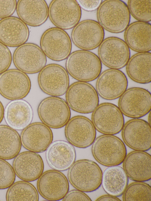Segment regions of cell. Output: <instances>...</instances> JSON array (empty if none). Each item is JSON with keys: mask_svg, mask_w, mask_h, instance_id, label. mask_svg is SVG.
Segmentation results:
<instances>
[{"mask_svg": "<svg viewBox=\"0 0 151 201\" xmlns=\"http://www.w3.org/2000/svg\"><path fill=\"white\" fill-rule=\"evenodd\" d=\"M150 113L149 117H148V123H149L150 124Z\"/></svg>", "mask_w": 151, "mask_h": 201, "instance_id": "cell-41", "label": "cell"}, {"mask_svg": "<svg viewBox=\"0 0 151 201\" xmlns=\"http://www.w3.org/2000/svg\"><path fill=\"white\" fill-rule=\"evenodd\" d=\"M6 201H38L39 194L35 187L27 181H19L13 183L6 194Z\"/></svg>", "mask_w": 151, "mask_h": 201, "instance_id": "cell-31", "label": "cell"}, {"mask_svg": "<svg viewBox=\"0 0 151 201\" xmlns=\"http://www.w3.org/2000/svg\"><path fill=\"white\" fill-rule=\"evenodd\" d=\"M16 9L19 19L32 27L42 25L48 16V6L44 0H18Z\"/></svg>", "mask_w": 151, "mask_h": 201, "instance_id": "cell-25", "label": "cell"}, {"mask_svg": "<svg viewBox=\"0 0 151 201\" xmlns=\"http://www.w3.org/2000/svg\"><path fill=\"white\" fill-rule=\"evenodd\" d=\"M4 111L3 105L0 101V123L2 121L4 117Z\"/></svg>", "mask_w": 151, "mask_h": 201, "instance_id": "cell-40", "label": "cell"}, {"mask_svg": "<svg viewBox=\"0 0 151 201\" xmlns=\"http://www.w3.org/2000/svg\"><path fill=\"white\" fill-rule=\"evenodd\" d=\"M15 174L8 162L0 158V189H6L14 182Z\"/></svg>", "mask_w": 151, "mask_h": 201, "instance_id": "cell-34", "label": "cell"}, {"mask_svg": "<svg viewBox=\"0 0 151 201\" xmlns=\"http://www.w3.org/2000/svg\"><path fill=\"white\" fill-rule=\"evenodd\" d=\"M45 158L51 168L64 171L68 169L75 162L76 151L74 147L69 143L57 140L52 143L47 149Z\"/></svg>", "mask_w": 151, "mask_h": 201, "instance_id": "cell-22", "label": "cell"}, {"mask_svg": "<svg viewBox=\"0 0 151 201\" xmlns=\"http://www.w3.org/2000/svg\"><path fill=\"white\" fill-rule=\"evenodd\" d=\"M151 1L129 0L128 7L130 13L139 21L148 22L151 20Z\"/></svg>", "mask_w": 151, "mask_h": 201, "instance_id": "cell-33", "label": "cell"}, {"mask_svg": "<svg viewBox=\"0 0 151 201\" xmlns=\"http://www.w3.org/2000/svg\"><path fill=\"white\" fill-rule=\"evenodd\" d=\"M91 120L96 130L106 135L118 134L124 123L123 114L118 107L110 103L99 105L92 112Z\"/></svg>", "mask_w": 151, "mask_h": 201, "instance_id": "cell-9", "label": "cell"}, {"mask_svg": "<svg viewBox=\"0 0 151 201\" xmlns=\"http://www.w3.org/2000/svg\"><path fill=\"white\" fill-rule=\"evenodd\" d=\"M13 60L18 70L25 73L33 74L40 72L45 66L47 58L38 46L28 43L16 49Z\"/></svg>", "mask_w": 151, "mask_h": 201, "instance_id": "cell-14", "label": "cell"}, {"mask_svg": "<svg viewBox=\"0 0 151 201\" xmlns=\"http://www.w3.org/2000/svg\"><path fill=\"white\" fill-rule=\"evenodd\" d=\"M29 32L19 18L10 17L0 20V42L6 46L19 47L27 41Z\"/></svg>", "mask_w": 151, "mask_h": 201, "instance_id": "cell-24", "label": "cell"}, {"mask_svg": "<svg viewBox=\"0 0 151 201\" xmlns=\"http://www.w3.org/2000/svg\"><path fill=\"white\" fill-rule=\"evenodd\" d=\"M37 80L41 90L52 96L63 95L69 86L68 72L63 66L56 64L45 66L40 72Z\"/></svg>", "mask_w": 151, "mask_h": 201, "instance_id": "cell-10", "label": "cell"}, {"mask_svg": "<svg viewBox=\"0 0 151 201\" xmlns=\"http://www.w3.org/2000/svg\"><path fill=\"white\" fill-rule=\"evenodd\" d=\"M104 36V29L99 22L90 19L78 23L73 29L71 34L73 44L78 48L87 51L99 46Z\"/></svg>", "mask_w": 151, "mask_h": 201, "instance_id": "cell-18", "label": "cell"}, {"mask_svg": "<svg viewBox=\"0 0 151 201\" xmlns=\"http://www.w3.org/2000/svg\"><path fill=\"white\" fill-rule=\"evenodd\" d=\"M33 116L32 108L27 101L13 100L6 106L4 116L8 126L17 130L24 129L32 122Z\"/></svg>", "mask_w": 151, "mask_h": 201, "instance_id": "cell-26", "label": "cell"}, {"mask_svg": "<svg viewBox=\"0 0 151 201\" xmlns=\"http://www.w3.org/2000/svg\"><path fill=\"white\" fill-rule=\"evenodd\" d=\"M37 113L43 123L55 129L65 126L71 116L70 108L66 102L55 96L49 97L42 100L38 106Z\"/></svg>", "mask_w": 151, "mask_h": 201, "instance_id": "cell-8", "label": "cell"}, {"mask_svg": "<svg viewBox=\"0 0 151 201\" xmlns=\"http://www.w3.org/2000/svg\"><path fill=\"white\" fill-rule=\"evenodd\" d=\"M81 15V7L75 0H54L50 2L48 16L57 28L66 30L74 27Z\"/></svg>", "mask_w": 151, "mask_h": 201, "instance_id": "cell-11", "label": "cell"}, {"mask_svg": "<svg viewBox=\"0 0 151 201\" xmlns=\"http://www.w3.org/2000/svg\"><path fill=\"white\" fill-rule=\"evenodd\" d=\"M40 44L46 56L56 61L67 58L72 49L71 41L68 34L57 27L46 30L41 37Z\"/></svg>", "mask_w": 151, "mask_h": 201, "instance_id": "cell-6", "label": "cell"}, {"mask_svg": "<svg viewBox=\"0 0 151 201\" xmlns=\"http://www.w3.org/2000/svg\"><path fill=\"white\" fill-rule=\"evenodd\" d=\"M80 7L87 11H94L98 9L102 2V0L77 1Z\"/></svg>", "mask_w": 151, "mask_h": 201, "instance_id": "cell-38", "label": "cell"}, {"mask_svg": "<svg viewBox=\"0 0 151 201\" xmlns=\"http://www.w3.org/2000/svg\"><path fill=\"white\" fill-rule=\"evenodd\" d=\"M12 61V55L8 47L0 42V74L7 70Z\"/></svg>", "mask_w": 151, "mask_h": 201, "instance_id": "cell-35", "label": "cell"}, {"mask_svg": "<svg viewBox=\"0 0 151 201\" xmlns=\"http://www.w3.org/2000/svg\"><path fill=\"white\" fill-rule=\"evenodd\" d=\"M15 0H0V18L4 19L12 15L16 9Z\"/></svg>", "mask_w": 151, "mask_h": 201, "instance_id": "cell-36", "label": "cell"}, {"mask_svg": "<svg viewBox=\"0 0 151 201\" xmlns=\"http://www.w3.org/2000/svg\"><path fill=\"white\" fill-rule=\"evenodd\" d=\"M37 188L39 193L49 201L62 199L69 190L68 180L59 171L49 170L43 173L38 179Z\"/></svg>", "mask_w": 151, "mask_h": 201, "instance_id": "cell-17", "label": "cell"}, {"mask_svg": "<svg viewBox=\"0 0 151 201\" xmlns=\"http://www.w3.org/2000/svg\"><path fill=\"white\" fill-rule=\"evenodd\" d=\"M99 23L106 30L118 33L128 26L130 16L127 5L119 0H107L102 2L98 9Z\"/></svg>", "mask_w": 151, "mask_h": 201, "instance_id": "cell-3", "label": "cell"}, {"mask_svg": "<svg viewBox=\"0 0 151 201\" xmlns=\"http://www.w3.org/2000/svg\"><path fill=\"white\" fill-rule=\"evenodd\" d=\"M31 86L28 75L18 70H7L0 75V94L6 99L14 100L25 97Z\"/></svg>", "mask_w": 151, "mask_h": 201, "instance_id": "cell-16", "label": "cell"}, {"mask_svg": "<svg viewBox=\"0 0 151 201\" xmlns=\"http://www.w3.org/2000/svg\"><path fill=\"white\" fill-rule=\"evenodd\" d=\"M96 201H120L121 200L116 197L109 195L101 196L98 198Z\"/></svg>", "mask_w": 151, "mask_h": 201, "instance_id": "cell-39", "label": "cell"}, {"mask_svg": "<svg viewBox=\"0 0 151 201\" xmlns=\"http://www.w3.org/2000/svg\"><path fill=\"white\" fill-rule=\"evenodd\" d=\"M128 80L121 71L110 69L100 73L96 83V90L101 98L111 100L119 98L127 90Z\"/></svg>", "mask_w": 151, "mask_h": 201, "instance_id": "cell-19", "label": "cell"}, {"mask_svg": "<svg viewBox=\"0 0 151 201\" xmlns=\"http://www.w3.org/2000/svg\"><path fill=\"white\" fill-rule=\"evenodd\" d=\"M122 195L124 201H150L151 187L143 182L135 181L127 185Z\"/></svg>", "mask_w": 151, "mask_h": 201, "instance_id": "cell-32", "label": "cell"}, {"mask_svg": "<svg viewBox=\"0 0 151 201\" xmlns=\"http://www.w3.org/2000/svg\"><path fill=\"white\" fill-rule=\"evenodd\" d=\"M20 136L14 129L6 125H0V158L10 160L21 149Z\"/></svg>", "mask_w": 151, "mask_h": 201, "instance_id": "cell-30", "label": "cell"}, {"mask_svg": "<svg viewBox=\"0 0 151 201\" xmlns=\"http://www.w3.org/2000/svg\"><path fill=\"white\" fill-rule=\"evenodd\" d=\"M102 172L99 166L88 159L76 161L68 169L67 176L71 185L77 190L91 192L101 184Z\"/></svg>", "mask_w": 151, "mask_h": 201, "instance_id": "cell-1", "label": "cell"}, {"mask_svg": "<svg viewBox=\"0 0 151 201\" xmlns=\"http://www.w3.org/2000/svg\"><path fill=\"white\" fill-rule=\"evenodd\" d=\"M123 169L130 179L145 182L151 178V156L145 151L135 150L126 155L123 162Z\"/></svg>", "mask_w": 151, "mask_h": 201, "instance_id": "cell-23", "label": "cell"}, {"mask_svg": "<svg viewBox=\"0 0 151 201\" xmlns=\"http://www.w3.org/2000/svg\"><path fill=\"white\" fill-rule=\"evenodd\" d=\"M118 105L123 114L132 118H139L150 111L151 93L142 88H129L119 97Z\"/></svg>", "mask_w": 151, "mask_h": 201, "instance_id": "cell-7", "label": "cell"}, {"mask_svg": "<svg viewBox=\"0 0 151 201\" xmlns=\"http://www.w3.org/2000/svg\"><path fill=\"white\" fill-rule=\"evenodd\" d=\"M91 152L98 163L109 167L121 164L127 155L124 143L113 135L104 134L97 137L93 143Z\"/></svg>", "mask_w": 151, "mask_h": 201, "instance_id": "cell-4", "label": "cell"}, {"mask_svg": "<svg viewBox=\"0 0 151 201\" xmlns=\"http://www.w3.org/2000/svg\"><path fill=\"white\" fill-rule=\"evenodd\" d=\"M65 137L69 143L79 148L91 146L96 139V129L92 121L82 116L70 118L65 128Z\"/></svg>", "mask_w": 151, "mask_h": 201, "instance_id": "cell-13", "label": "cell"}, {"mask_svg": "<svg viewBox=\"0 0 151 201\" xmlns=\"http://www.w3.org/2000/svg\"><path fill=\"white\" fill-rule=\"evenodd\" d=\"M125 42L133 50L139 52H149L151 50V25L140 21L133 22L125 30Z\"/></svg>", "mask_w": 151, "mask_h": 201, "instance_id": "cell-27", "label": "cell"}, {"mask_svg": "<svg viewBox=\"0 0 151 201\" xmlns=\"http://www.w3.org/2000/svg\"><path fill=\"white\" fill-rule=\"evenodd\" d=\"M150 125L141 119L132 118L127 121L121 131L124 143L134 150H149L151 147Z\"/></svg>", "mask_w": 151, "mask_h": 201, "instance_id": "cell-15", "label": "cell"}, {"mask_svg": "<svg viewBox=\"0 0 151 201\" xmlns=\"http://www.w3.org/2000/svg\"><path fill=\"white\" fill-rule=\"evenodd\" d=\"M151 54L139 52L132 56L126 67L128 77L135 82L147 84L151 81Z\"/></svg>", "mask_w": 151, "mask_h": 201, "instance_id": "cell-28", "label": "cell"}, {"mask_svg": "<svg viewBox=\"0 0 151 201\" xmlns=\"http://www.w3.org/2000/svg\"><path fill=\"white\" fill-rule=\"evenodd\" d=\"M101 62L107 67L119 69L125 67L130 58L129 48L125 41L116 37H107L103 41L98 50Z\"/></svg>", "mask_w": 151, "mask_h": 201, "instance_id": "cell-12", "label": "cell"}, {"mask_svg": "<svg viewBox=\"0 0 151 201\" xmlns=\"http://www.w3.org/2000/svg\"><path fill=\"white\" fill-rule=\"evenodd\" d=\"M53 134L50 127L43 123L30 124L22 131V144L26 149L36 153L45 151L53 140Z\"/></svg>", "mask_w": 151, "mask_h": 201, "instance_id": "cell-20", "label": "cell"}, {"mask_svg": "<svg viewBox=\"0 0 151 201\" xmlns=\"http://www.w3.org/2000/svg\"><path fill=\"white\" fill-rule=\"evenodd\" d=\"M128 182L123 168L118 165L109 167L102 174L101 184L104 190L109 195L115 197L123 194Z\"/></svg>", "mask_w": 151, "mask_h": 201, "instance_id": "cell-29", "label": "cell"}, {"mask_svg": "<svg viewBox=\"0 0 151 201\" xmlns=\"http://www.w3.org/2000/svg\"><path fill=\"white\" fill-rule=\"evenodd\" d=\"M66 102L69 107L77 112L92 113L99 105L96 90L86 82L77 81L71 84L65 93Z\"/></svg>", "mask_w": 151, "mask_h": 201, "instance_id": "cell-5", "label": "cell"}, {"mask_svg": "<svg viewBox=\"0 0 151 201\" xmlns=\"http://www.w3.org/2000/svg\"><path fill=\"white\" fill-rule=\"evenodd\" d=\"M62 199L63 201H91L86 194L78 190H72L68 192Z\"/></svg>", "mask_w": 151, "mask_h": 201, "instance_id": "cell-37", "label": "cell"}, {"mask_svg": "<svg viewBox=\"0 0 151 201\" xmlns=\"http://www.w3.org/2000/svg\"><path fill=\"white\" fill-rule=\"evenodd\" d=\"M65 67L68 73L74 79L88 82L98 78L101 72L102 65L95 54L82 50L70 54L67 59Z\"/></svg>", "mask_w": 151, "mask_h": 201, "instance_id": "cell-2", "label": "cell"}, {"mask_svg": "<svg viewBox=\"0 0 151 201\" xmlns=\"http://www.w3.org/2000/svg\"><path fill=\"white\" fill-rule=\"evenodd\" d=\"M13 168L16 175L20 179L32 182L37 179L43 173L44 164L39 154L30 151H25L15 157Z\"/></svg>", "mask_w": 151, "mask_h": 201, "instance_id": "cell-21", "label": "cell"}]
</instances>
